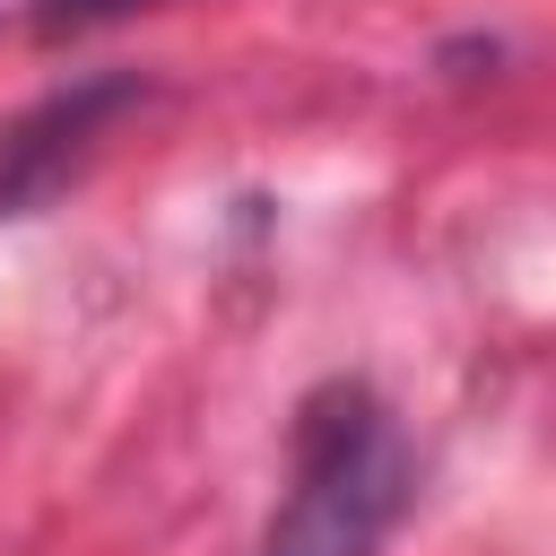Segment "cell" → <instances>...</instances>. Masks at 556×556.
I'll list each match as a JSON object with an SVG mask.
<instances>
[{
  "mask_svg": "<svg viewBox=\"0 0 556 556\" xmlns=\"http://www.w3.org/2000/svg\"><path fill=\"white\" fill-rule=\"evenodd\" d=\"M408 504V443L365 382H321L295 417V486L261 556H374Z\"/></svg>",
  "mask_w": 556,
  "mask_h": 556,
  "instance_id": "cell-1",
  "label": "cell"
},
{
  "mask_svg": "<svg viewBox=\"0 0 556 556\" xmlns=\"http://www.w3.org/2000/svg\"><path fill=\"white\" fill-rule=\"evenodd\" d=\"M122 9H148V0H26V26L35 35H70V26H104Z\"/></svg>",
  "mask_w": 556,
  "mask_h": 556,
  "instance_id": "cell-2",
  "label": "cell"
}]
</instances>
